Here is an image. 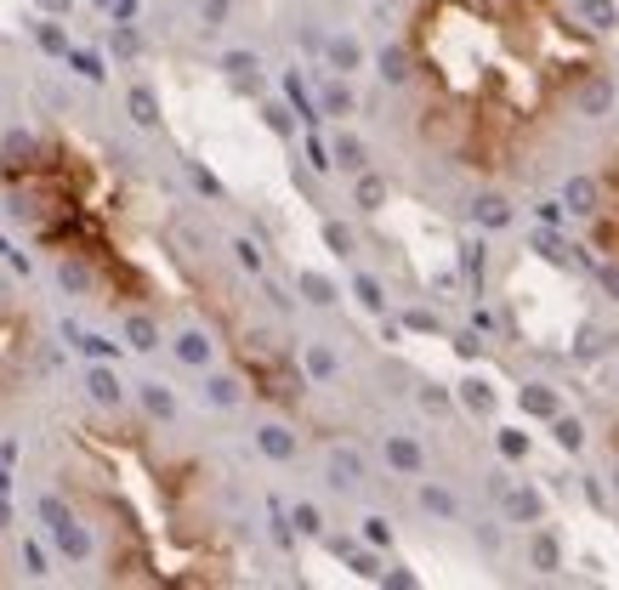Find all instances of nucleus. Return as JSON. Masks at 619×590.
<instances>
[{
	"instance_id": "nucleus-1",
	"label": "nucleus",
	"mask_w": 619,
	"mask_h": 590,
	"mask_svg": "<svg viewBox=\"0 0 619 590\" xmlns=\"http://www.w3.org/2000/svg\"><path fill=\"white\" fill-rule=\"evenodd\" d=\"M517 409H523L529 420H551L557 409H563V398H557V386L529 381V386H517Z\"/></svg>"
},
{
	"instance_id": "nucleus-2",
	"label": "nucleus",
	"mask_w": 619,
	"mask_h": 590,
	"mask_svg": "<svg viewBox=\"0 0 619 590\" xmlns=\"http://www.w3.org/2000/svg\"><path fill=\"white\" fill-rule=\"evenodd\" d=\"M563 210H574V216H597V210H602L597 176H568V182H563Z\"/></svg>"
},
{
	"instance_id": "nucleus-3",
	"label": "nucleus",
	"mask_w": 619,
	"mask_h": 590,
	"mask_svg": "<svg viewBox=\"0 0 619 590\" xmlns=\"http://www.w3.org/2000/svg\"><path fill=\"white\" fill-rule=\"evenodd\" d=\"M546 517V494L540 488H506V522H540Z\"/></svg>"
},
{
	"instance_id": "nucleus-4",
	"label": "nucleus",
	"mask_w": 619,
	"mask_h": 590,
	"mask_svg": "<svg viewBox=\"0 0 619 590\" xmlns=\"http://www.w3.org/2000/svg\"><path fill=\"white\" fill-rule=\"evenodd\" d=\"M529 568H534V573H557V568H563V539L551 534V528H534V539H529Z\"/></svg>"
},
{
	"instance_id": "nucleus-5",
	"label": "nucleus",
	"mask_w": 619,
	"mask_h": 590,
	"mask_svg": "<svg viewBox=\"0 0 619 590\" xmlns=\"http://www.w3.org/2000/svg\"><path fill=\"white\" fill-rule=\"evenodd\" d=\"M472 222H483V227H512V205H506V199H500V193H478V199H472Z\"/></svg>"
},
{
	"instance_id": "nucleus-6",
	"label": "nucleus",
	"mask_w": 619,
	"mask_h": 590,
	"mask_svg": "<svg viewBox=\"0 0 619 590\" xmlns=\"http://www.w3.org/2000/svg\"><path fill=\"white\" fill-rule=\"evenodd\" d=\"M551 437H557V449H563V454H580L585 449V426L574 415H563V409L551 415Z\"/></svg>"
},
{
	"instance_id": "nucleus-7",
	"label": "nucleus",
	"mask_w": 619,
	"mask_h": 590,
	"mask_svg": "<svg viewBox=\"0 0 619 590\" xmlns=\"http://www.w3.org/2000/svg\"><path fill=\"white\" fill-rule=\"evenodd\" d=\"M529 244H534V250H540L546 261H568V256H574V244H568V239H557V233H551V222H546V227H534V233H529Z\"/></svg>"
},
{
	"instance_id": "nucleus-8",
	"label": "nucleus",
	"mask_w": 619,
	"mask_h": 590,
	"mask_svg": "<svg viewBox=\"0 0 619 590\" xmlns=\"http://www.w3.org/2000/svg\"><path fill=\"white\" fill-rule=\"evenodd\" d=\"M574 6H580V18L591 23V29H614V23H619L614 0H574Z\"/></svg>"
},
{
	"instance_id": "nucleus-9",
	"label": "nucleus",
	"mask_w": 619,
	"mask_h": 590,
	"mask_svg": "<svg viewBox=\"0 0 619 590\" xmlns=\"http://www.w3.org/2000/svg\"><path fill=\"white\" fill-rule=\"evenodd\" d=\"M608 103H614V86H602V80L580 91V114H585V120H602V114H608Z\"/></svg>"
},
{
	"instance_id": "nucleus-10",
	"label": "nucleus",
	"mask_w": 619,
	"mask_h": 590,
	"mask_svg": "<svg viewBox=\"0 0 619 590\" xmlns=\"http://www.w3.org/2000/svg\"><path fill=\"white\" fill-rule=\"evenodd\" d=\"M460 403H466L472 415H495V392L483 381H460Z\"/></svg>"
},
{
	"instance_id": "nucleus-11",
	"label": "nucleus",
	"mask_w": 619,
	"mask_h": 590,
	"mask_svg": "<svg viewBox=\"0 0 619 590\" xmlns=\"http://www.w3.org/2000/svg\"><path fill=\"white\" fill-rule=\"evenodd\" d=\"M381 74H387L392 86H404L409 74H415V69H409V52H404V46H387V57H381Z\"/></svg>"
},
{
	"instance_id": "nucleus-12",
	"label": "nucleus",
	"mask_w": 619,
	"mask_h": 590,
	"mask_svg": "<svg viewBox=\"0 0 619 590\" xmlns=\"http://www.w3.org/2000/svg\"><path fill=\"white\" fill-rule=\"evenodd\" d=\"M500 454H506V460H529V432L506 426V432H500Z\"/></svg>"
},
{
	"instance_id": "nucleus-13",
	"label": "nucleus",
	"mask_w": 619,
	"mask_h": 590,
	"mask_svg": "<svg viewBox=\"0 0 619 590\" xmlns=\"http://www.w3.org/2000/svg\"><path fill=\"white\" fill-rule=\"evenodd\" d=\"M426 511H438V517H455L460 505H455V494H449V488H426Z\"/></svg>"
},
{
	"instance_id": "nucleus-14",
	"label": "nucleus",
	"mask_w": 619,
	"mask_h": 590,
	"mask_svg": "<svg viewBox=\"0 0 619 590\" xmlns=\"http://www.w3.org/2000/svg\"><path fill=\"white\" fill-rule=\"evenodd\" d=\"M460 261H466V273L483 284V267H489V250H483V239H478V244H466V256H460Z\"/></svg>"
},
{
	"instance_id": "nucleus-15",
	"label": "nucleus",
	"mask_w": 619,
	"mask_h": 590,
	"mask_svg": "<svg viewBox=\"0 0 619 590\" xmlns=\"http://www.w3.org/2000/svg\"><path fill=\"white\" fill-rule=\"evenodd\" d=\"M392 460H398L404 471H415L421 466V449H415V443H392Z\"/></svg>"
},
{
	"instance_id": "nucleus-16",
	"label": "nucleus",
	"mask_w": 619,
	"mask_h": 590,
	"mask_svg": "<svg viewBox=\"0 0 619 590\" xmlns=\"http://www.w3.org/2000/svg\"><path fill=\"white\" fill-rule=\"evenodd\" d=\"M182 358H211V341L205 335H182Z\"/></svg>"
},
{
	"instance_id": "nucleus-17",
	"label": "nucleus",
	"mask_w": 619,
	"mask_h": 590,
	"mask_svg": "<svg viewBox=\"0 0 619 590\" xmlns=\"http://www.w3.org/2000/svg\"><path fill=\"white\" fill-rule=\"evenodd\" d=\"M6 324H12V295L0 290V358H6V347H12V341H6Z\"/></svg>"
},
{
	"instance_id": "nucleus-18",
	"label": "nucleus",
	"mask_w": 619,
	"mask_h": 590,
	"mask_svg": "<svg viewBox=\"0 0 619 590\" xmlns=\"http://www.w3.org/2000/svg\"><path fill=\"white\" fill-rule=\"evenodd\" d=\"M597 278H602V290L619 301V267H614V261H608V267H597Z\"/></svg>"
},
{
	"instance_id": "nucleus-19",
	"label": "nucleus",
	"mask_w": 619,
	"mask_h": 590,
	"mask_svg": "<svg viewBox=\"0 0 619 590\" xmlns=\"http://www.w3.org/2000/svg\"><path fill=\"white\" fill-rule=\"evenodd\" d=\"M267 449H273V454H290V432H279V426H267Z\"/></svg>"
},
{
	"instance_id": "nucleus-20",
	"label": "nucleus",
	"mask_w": 619,
	"mask_h": 590,
	"mask_svg": "<svg viewBox=\"0 0 619 590\" xmlns=\"http://www.w3.org/2000/svg\"><path fill=\"white\" fill-rule=\"evenodd\" d=\"M91 392H97V398H103V403H114V398H120V392H114V381H108V375H97V381H91Z\"/></svg>"
},
{
	"instance_id": "nucleus-21",
	"label": "nucleus",
	"mask_w": 619,
	"mask_h": 590,
	"mask_svg": "<svg viewBox=\"0 0 619 590\" xmlns=\"http://www.w3.org/2000/svg\"><path fill=\"white\" fill-rule=\"evenodd\" d=\"M614 483H619V466H614Z\"/></svg>"
}]
</instances>
